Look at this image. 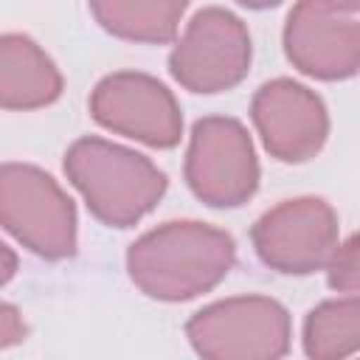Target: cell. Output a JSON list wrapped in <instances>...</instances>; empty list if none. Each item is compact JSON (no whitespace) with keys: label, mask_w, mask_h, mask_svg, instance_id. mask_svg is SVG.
<instances>
[{"label":"cell","mask_w":360,"mask_h":360,"mask_svg":"<svg viewBox=\"0 0 360 360\" xmlns=\"http://www.w3.org/2000/svg\"><path fill=\"white\" fill-rule=\"evenodd\" d=\"M186 338L208 360H276L290 352V312L267 295H233L197 309Z\"/></svg>","instance_id":"cell-3"},{"label":"cell","mask_w":360,"mask_h":360,"mask_svg":"<svg viewBox=\"0 0 360 360\" xmlns=\"http://www.w3.org/2000/svg\"><path fill=\"white\" fill-rule=\"evenodd\" d=\"M90 115L98 127L152 149H172L183 135V112L172 90L138 70L104 76L90 93Z\"/></svg>","instance_id":"cell-8"},{"label":"cell","mask_w":360,"mask_h":360,"mask_svg":"<svg viewBox=\"0 0 360 360\" xmlns=\"http://www.w3.org/2000/svg\"><path fill=\"white\" fill-rule=\"evenodd\" d=\"M0 222L22 248L48 262L76 253V205L39 166L3 163Z\"/></svg>","instance_id":"cell-4"},{"label":"cell","mask_w":360,"mask_h":360,"mask_svg":"<svg viewBox=\"0 0 360 360\" xmlns=\"http://www.w3.org/2000/svg\"><path fill=\"white\" fill-rule=\"evenodd\" d=\"M233 262V236L197 219L163 222L138 236L127 250L132 284L166 304L191 301L214 290L231 273Z\"/></svg>","instance_id":"cell-1"},{"label":"cell","mask_w":360,"mask_h":360,"mask_svg":"<svg viewBox=\"0 0 360 360\" xmlns=\"http://www.w3.org/2000/svg\"><path fill=\"white\" fill-rule=\"evenodd\" d=\"M332 3L343 11H360V0H332Z\"/></svg>","instance_id":"cell-18"},{"label":"cell","mask_w":360,"mask_h":360,"mask_svg":"<svg viewBox=\"0 0 360 360\" xmlns=\"http://www.w3.org/2000/svg\"><path fill=\"white\" fill-rule=\"evenodd\" d=\"M188 0H90L96 22L127 42L166 45L174 39Z\"/></svg>","instance_id":"cell-12"},{"label":"cell","mask_w":360,"mask_h":360,"mask_svg":"<svg viewBox=\"0 0 360 360\" xmlns=\"http://www.w3.org/2000/svg\"><path fill=\"white\" fill-rule=\"evenodd\" d=\"M233 3H239V6H245V8H256V11H262V8H273V6H278L281 0H233Z\"/></svg>","instance_id":"cell-16"},{"label":"cell","mask_w":360,"mask_h":360,"mask_svg":"<svg viewBox=\"0 0 360 360\" xmlns=\"http://www.w3.org/2000/svg\"><path fill=\"white\" fill-rule=\"evenodd\" d=\"M326 281L338 292L360 295V233H352L340 248H335L326 264Z\"/></svg>","instance_id":"cell-14"},{"label":"cell","mask_w":360,"mask_h":360,"mask_svg":"<svg viewBox=\"0 0 360 360\" xmlns=\"http://www.w3.org/2000/svg\"><path fill=\"white\" fill-rule=\"evenodd\" d=\"M250 34L248 25L228 8H200L177 45L169 53L172 79L202 96L225 93L236 87L250 70Z\"/></svg>","instance_id":"cell-6"},{"label":"cell","mask_w":360,"mask_h":360,"mask_svg":"<svg viewBox=\"0 0 360 360\" xmlns=\"http://www.w3.org/2000/svg\"><path fill=\"white\" fill-rule=\"evenodd\" d=\"M250 242L270 270L309 276L326 267L338 248V214L321 197L281 200L253 222Z\"/></svg>","instance_id":"cell-7"},{"label":"cell","mask_w":360,"mask_h":360,"mask_svg":"<svg viewBox=\"0 0 360 360\" xmlns=\"http://www.w3.org/2000/svg\"><path fill=\"white\" fill-rule=\"evenodd\" d=\"M360 352V295L329 298L304 318V354L340 360Z\"/></svg>","instance_id":"cell-13"},{"label":"cell","mask_w":360,"mask_h":360,"mask_svg":"<svg viewBox=\"0 0 360 360\" xmlns=\"http://www.w3.org/2000/svg\"><path fill=\"white\" fill-rule=\"evenodd\" d=\"M3 253H6V273H3V281H8V278H11V273H14V259H11L8 245H3Z\"/></svg>","instance_id":"cell-17"},{"label":"cell","mask_w":360,"mask_h":360,"mask_svg":"<svg viewBox=\"0 0 360 360\" xmlns=\"http://www.w3.org/2000/svg\"><path fill=\"white\" fill-rule=\"evenodd\" d=\"M253 127L264 149L281 163L312 160L329 135V112L315 90L292 79L264 82L250 101Z\"/></svg>","instance_id":"cell-10"},{"label":"cell","mask_w":360,"mask_h":360,"mask_svg":"<svg viewBox=\"0 0 360 360\" xmlns=\"http://www.w3.org/2000/svg\"><path fill=\"white\" fill-rule=\"evenodd\" d=\"M65 174L90 214L110 228L143 219L166 194V174L141 152L104 138H79L65 152Z\"/></svg>","instance_id":"cell-2"},{"label":"cell","mask_w":360,"mask_h":360,"mask_svg":"<svg viewBox=\"0 0 360 360\" xmlns=\"http://www.w3.org/2000/svg\"><path fill=\"white\" fill-rule=\"evenodd\" d=\"M191 194L211 208L245 205L259 188V158L242 121L231 115H205L194 124L186 166Z\"/></svg>","instance_id":"cell-5"},{"label":"cell","mask_w":360,"mask_h":360,"mask_svg":"<svg viewBox=\"0 0 360 360\" xmlns=\"http://www.w3.org/2000/svg\"><path fill=\"white\" fill-rule=\"evenodd\" d=\"M22 335H25V326H22L17 309H14L11 304H3V307H0V338H3L0 346L8 349L11 343L22 340Z\"/></svg>","instance_id":"cell-15"},{"label":"cell","mask_w":360,"mask_h":360,"mask_svg":"<svg viewBox=\"0 0 360 360\" xmlns=\"http://www.w3.org/2000/svg\"><path fill=\"white\" fill-rule=\"evenodd\" d=\"M62 73L28 34L0 37V104L3 110H39L62 96Z\"/></svg>","instance_id":"cell-11"},{"label":"cell","mask_w":360,"mask_h":360,"mask_svg":"<svg viewBox=\"0 0 360 360\" xmlns=\"http://www.w3.org/2000/svg\"><path fill=\"white\" fill-rule=\"evenodd\" d=\"M284 53L309 79H352L360 73V20L332 0H298L284 22Z\"/></svg>","instance_id":"cell-9"}]
</instances>
